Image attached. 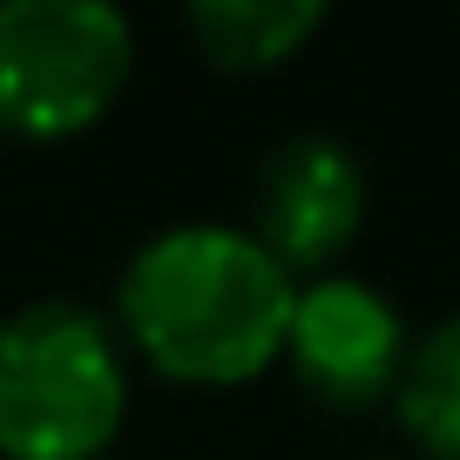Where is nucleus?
<instances>
[{
	"label": "nucleus",
	"mask_w": 460,
	"mask_h": 460,
	"mask_svg": "<svg viewBox=\"0 0 460 460\" xmlns=\"http://www.w3.org/2000/svg\"><path fill=\"white\" fill-rule=\"evenodd\" d=\"M298 278L244 224L156 230L115 278V339L170 386L230 393L285 359Z\"/></svg>",
	"instance_id": "nucleus-1"
},
{
	"label": "nucleus",
	"mask_w": 460,
	"mask_h": 460,
	"mask_svg": "<svg viewBox=\"0 0 460 460\" xmlns=\"http://www.w3.org/2000/svg\"><path fill=\"white\" fill-rule=\"evenodd\" d=\"M129 420V352L115 318L41 298L0 318V460H109Z\"/></svg>",
	"instance_id": "nucleus-2"
},
{
	"label": "nucleus",
	"mask_w": 460,
	"mask_h": 460,
	"mask_svg": "<svg viewBox=\"0 0 460 460\" xmlns=\"http://www.w3.org/2000/svg\"><path fill=\"white\" fill-rule=\"evenodd\" d=\"M136 28L109 0H0V136L68 143L122 102Z\"/></svg>",
	"instance_id": "nucleus-3"
},
{
	"label": "nucleus",
	"mask_w": 460,
	"mask_h": 460,
	"mask_svg": "<svg viewBox=\"0 0 460 460\" xmlns=\"http://www.w3.org/2000/svg\"><path fill=\"white\" fill-rule=\"evenodd\" d=\"M413 352L400 305L379 285L352 271H325L305 278L298 305H291V332H285V366L298 373V386L325 406H379L393 400Z\"/></svg>",
	"instance_id": "nucleus-4"
},
{
	"label": "nucleus",
	"mask_w": 460,
	"mask_h": 460,
	"mask_svg": "<svg viewBox=\"0 0 460 460\" xmlns=\"http://www.w3.org/2000/svg\"><path fill=\"white\" fill-rule=\"evenodd\" d=\"M366 230V163L339 136H291L264 156L251 237L291 278H325Z\"/></svg>",
	"instance_id": "nucleus-5"
},
{
	"label": "nucleus",
	"mask_w": 460,
	"mask_h": 460,
	"mask_svg": "<svg viewBox=\"0 0 460 460\" xmlns=\"http://www.w3.org/2000/svg\"><path fill=\"white\" fill-rule=\"evenodd\" d=\"M325 28L318 0H190L183 34L210 68L224 75H271L305 55V41Z\"/></svg>",
	"instance_id": "nucleus-6"
},
{
	"label": "nucleus",
	"mask_w": 460,
	"mask_h": 460,
	"mask_svg": "<svg viewBox=\"0 0 460 460\" xmlns=\"http://www.w3.org/2000/svg\"><path fill=\"white\" fill-rule=\"evenodd\" d=\"M393 413L427 460H460V312L413 339L393 386Z\"/></svg>",
	"instance_id": "nucleus-7"
}]
</instances>
